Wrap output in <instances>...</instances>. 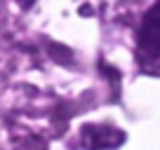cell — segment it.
<instances>
[{
	"label": "cell",
	"instance_id": "1",
	"mask_svg": "<svg viewBox=\"0 0 160 150\" xmlns=\"http://www.w3.org/2000/svg\"><path fill=\"white\" fill-rule=\"evenodd\" d=\"M137 42H139V49L146 56H151V59L160 56V0L144 14Z\"/></svg>",
	"mask_w": 160,
	"mask_h": 150
},
{
	"label": "cell",
	"instance_id": "2",
	"mask_svg": "<svg viewBox=\"0 0 160 150\" xmlns=\"http://www.w3.org/2000/svg\"><path fill=\"white\" fill-rule=\"evenodd\" d=\"M19 2H21V5H26V7H28L31 2H33V0H19Z\"/></svg>",
	"mask_w": 160,
	"mask_h": 150
}]
</instances>
